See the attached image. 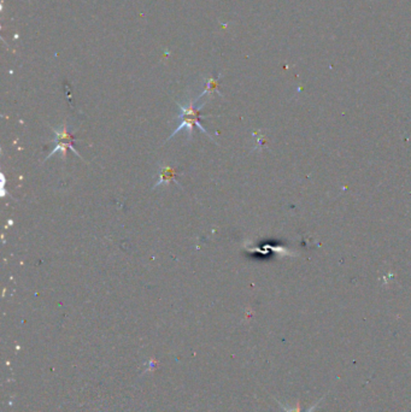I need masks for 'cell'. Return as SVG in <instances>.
Listing matches in <instances>:
<instances>
[{"label": "cell", "mask_w": 411, "mask_h": 412, "mask_svg": "<svg viewBox=\"0 0 411 412\" xmlns=\"http://www.w3.org/2000/svg\"><path fill=\"white\" fill-rule=\"evenodd\" d=\"M180 109H181V113H180V116H178V120L181 121V124L177 127V129H175L173 131V134L170 135L169 140L174 136V135H176L178 131H181V130H187L188 138H191L192 134H193V127H198L201 133L207 134L210 139H212L210 135H209L207 129H205V128L200 124V118H201L200 112H199L200 107H194L193 104L191 103L187 107H184L180 105Z\"/></svg>", "instance_id": "6da1fadb"}, {"label": "cell", "mask_w": 411, "mask_h": 412, "mask_svg": "<svg viewBox=\"0 0 411 412\" xmlns=\"http://www.w3.org/2000/svg\"><path fill=\"white\" fill-rule=\"evenodd\" d=\"M53 133H55V139H53L52 143L55 144V147H53V150L47 154L45 161L50 159V158H51L53 154H56L57 152L62 154V158L65 161L68 150H72L76 156H79V158L83 159L82 156L79 153V151L76 150L75 146H74V136L69 131L66 124H63V127L60 128V129H55V128H53Z\"/></svg>", "instance_id": "7a4b0ae2"}, {"label": "cell", "mask_w": 411, "mask_h": 412, "mask_svg": "<svg viewBox=\"0 0 411 412\" xmlns=\"http://www.w3.org/2000/svg\"><path fill=\"white\" fill-rule=\"evenodd\" d=\"M175 169L174 168H170V167H162L159 169V180H158L157 184H154L153 188H157L158 186L163 185V184H169V182H175V184H177V181L175 180Z\"/></svg>", "instance_id": "3957f363"}, {"label": "cell", "mask_w": 411, "mask_h": 412, "mask_svg": "<svg viewBox=\"0 0 411 412\" xmlns=\"http://www.w3.org/2000/svg\"><path fill=\"white\" fill-rule=\"evenodd\" d=\"M322 400H323V398H321V399H319V400L317 401V403H316V404L314 405V406H311V407H310L309 410L306 411V412H312V411H315V408L318 406V404L321 403ZM280 406L282 407V410H284V412H303V411H302V407H301V403H299V401H298V403H297V405H295V407H289V406H286V405L281 404V403H280Z\"/></svg>", "instance_id": "277c9868"}]
</instances>
